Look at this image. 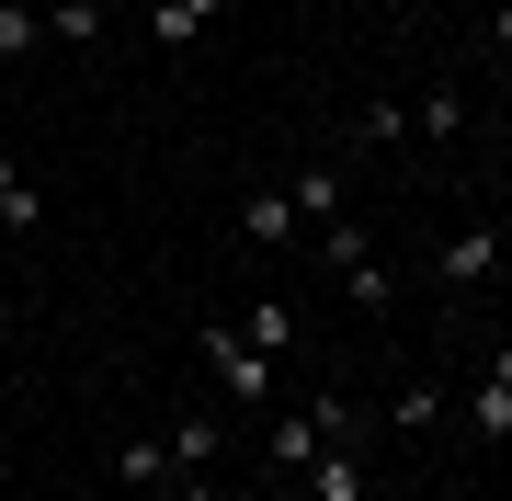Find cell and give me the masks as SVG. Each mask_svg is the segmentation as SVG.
<instances>
[{
  "label": "cell",
  "instance_id": "obj_1",
  "mask_svg": "<svg viewBox=\"0 0 512 501\" xmlns=\"http://www.w3.org/2000/svg\"><path fill=\"white\" fill-rule=\"evenodd\" d=\"M330 445H365V422H353V399H308L296 422H274V433H262V456H274V467H296V479H308V467H319Z\"/></svg>",
  "mask_w": 512,
  "mask_h": 501
},
{
  "label": "cell",
  "instance_id": "obj_2",
  "mask_svg": "<svg viewBox=\"0 0 512 501\" xmlns=\"http://www.w3.org/2000/svg\"><path fill=\"white\" fill-rule=\"evenodd\" d=\"M319 262L342 274V297H353V308H387V297H399V274L365 251V228H319Z\"/></svg>",
  "mask_w": 512,
  "mask_h": 501
},
{
  "label": "cell",
  "instance_id": "obj_3",
  "mask_svg": "<svg viewBox=\"0 0 512 501\" xmlns=\"http://www.w3.org/2000/svg\"><path fill=\"white\" fill-rule=\"evenodd\" d=\"M205 365H217V388H228V399H251V410L274 399V353L239 331V319H228V331H205Z\"/></svg>",
  "mask_w": 512,
  "mask_h": 501
},
{
  "label": "cell",
  "instance_id": "obj_4",
  "mask_svg": "<svg viewBox=\"0 0 512 501\" xmlns=\"http://www.w3.org/2000/svg\"><path fill=\"white\" fill-rule=\"evenodd\" d=\"M239 240L296 251V240H308V228H296V194H285V183H251V194H239Z\"/></svg>",
  "mask_w": 512,
  "mask_h": 501
},
{
  "label": "cell",
  "instance_id": "obj_5",
  "mask_svg": "<svg viewBox=\"0 0 512 501\" xmlns=\"http://www.w3.org/2000/svg\"><path fill=\"white\" fill-rule=\"evenodd\" d=\"M467 433H478V445H501V433H512V342H490V376L467 388Z\"/></svg>",
  "mask_w": 512,
  "mask_h": 501
},
{
  "label": "cell",
  "instance_id": "obj_6",
  "mask_svg": "<svg viewBox=\"0 0 512 501\" xmlns=\"http://www.w3.org/2000/svg\"><path fill=\"white\" fill-rule=\"evenodd\" d=\"M296 228H308V240H319V228H342V160H296Z\"/></svg>",
  "mask_w": 512,
  "mask_h": 501
},
{
  "label": "cell",
  "instance_id": "obj_7",
  "mask_svg": "<svg viewBox=\"0 0 512 501\" xmlns=\"http://www.w3.org/2000/svg\"><path fill=\"white\" fill-rule=\"evenodd\" d=\"M490 274H501V228H456L433 251V285H490Z\"/></svg>",
  "mask_w": 512,
  "mask_h": 501
},
{
  "label": "cell",
  "instance_id": "obj_8",
  "mask_svg": "<svg viewBox=\"0 0 512 501\" xmlns=\"http://www.w3.org/2000/svg\"><path fill=\"white\" fill-rule=\"evenodd\" d=\"M35 228H46V183L23 160H0V240H35Z\"/></svg>",
  "mask_w": 512,
  "mask_h": 501
},
{
  "label": "cell",
  "instance_id": "obj_9",
  "mask_svg": "<svg viewBox=\"0 0 512 501\" xmlns=\"http://www.w3.org/2000/svg\"><path fill=\"white\" fill-rule=\"evenodd\" d=\"M217 456H228V422H217V410H183V433H171V479H205Z\"/></svg>",
  "mask_w": 512,
  "mask_h": 501
},
{
  "label": "cell",
  "instance_id": "obj_10",
  "mask_svg": "<svg viewBox=\"0 0 512 501\" xmlns=\"http://www.w3.org/2000/svg\"><path fill=\"white\" fill-rule=\"evenodd\" d=\"M217 12H228V0H148V46H194V35H217Z\"/></svg>",
  "mask_w": 512,
  "mask_h": 501
},
{
  "label": "cell",
  "instance_id": "obj_11",
  "mask_svg": "<svg viewBox=\"0 0 512 501\" xmlns=\"http://www.w3.org/2000/svg\"><path fill=\"white\" fill-rule=\"evenodd\" d=\"M114 479H126V490H160L171 479V433H126V445H114Z\"/></svg>",
  "mask_w": 512,
  "mask_h": 501
},
{
  "label": "cell",
  "instance_id": "obj_12",
  "mask_svg": "<svg viewBox=\"0 0 512 501\" xmlns=\"http://www.w3.org/2000/svg\"><path fill=\"white\" fill-rule=\"evenodd\" d=\"M308 501H365V445H330L308 467Z\"/></svg>",
  "mask_w": 512,
  "mask_h": 501
},
{
  "label": "cell",
  "instance_id": "obj_13",
  "mask_svg": "<svg viewBox=\"0 0 512 501\" xmlns=\"http://www.w3.org/2000/svg\"><path fill=\"white\" fill-rule=\"evenodd\" d=\"M35 46H46V12L35 0H0V69H23Z\"/></svg>",
  "mask_w": 512,
  "mask_h": 501
},
{
  "label": "cell",
  "instance_id": "obj_14",
  "mask_svg": "<svg viewBox=\"0 0 512 501\" xmlns=\"http://www.w3.org/2000/svg\"><path fill=\"white\" fill-rule=\"evenodd\" d=\"M103 35V0H46V46H92Z\"/></svg>",
  "mask_w": 512,
  "mask_h": 501
},
{
  "label": "cell",
  "instance_id": "obj_15",
  "mask_svg": "<svg viewBox=\"0 0 512 501\" xmlns=\"http://www.w3.org/2000/svg\"><path fill=\"white\" fill-rule=\"evenodd\" d=\"M239 331H251L262 353H285V342H296V308H285V297H251V308H239Z\"/></svg>",
  "mask_w": 512,
  "mask_h": 501
},
{
  "label": "cell",
  "instance_id": "obj_16",
  "mask_svg": "<svg viewBox=\"0 0 512 501\" xmlns=\"http://www.w3.org/2000/svg\"><path fill=\"white\" fill-rule=\"evenodd\" d=\"M467 126V92H421L410 103V137H456Z\"/></svg>",
  "mask_w": 512,
  "mask_h": 501
},
{
  "label": "cell",
  "instance_id": "obj_17",
  "mask_svg": "<svg viewBox=\"0 0 512 501\" xmlns=\"http://www.w3.org/2000/svg\"><path fill=\"white\" fill-rule=\"evenodd\" d=\"M387 422H399V433H433V422H444V388H421V376H410V388L387 399Z\"/></svg>",
  "mask_w": 512,
  "mask_h": 501
},
{
  "label": "cell",
  "instance_id": "obj_18",
  "mask_svg": "<svg viewBox=\"0 0 512 501\" xmlns=\"http://www.w3.org/2000/svg\"><path fill=\"white\" fill-rule=\"evenodd\" d=\"M410 137V103H365V149H399Z\"/></svg>",
  "mask_w": 512,
  "mask_h": 501
},
{
  "label": "cell",
  "instance_id": "obj_19",
  "mask_svg": "<svg viewBox=\"0 0 512 501\" xmlns=\"http://www.w3.org/2000/svg\"><path fill=\"white\" fill-rule=\"evenodd\" d=\"M171 501H228V490L217 479H171Z\"/></svg>",
  "mask_w": 512,
  "mask_h": 501
},
{
  "label": "cell",
  "instance_id": "obj_20",
  "mask_svg": "<svg viewBox=\"0 0 512 501\" xmlns=\"http://www.w3.org/2000/svg\"><path fill=\"white\" fill-rule=\"evenodd\" d=\"M490 35H501V57H512V0H501V12H490Z\"/></svg>",
  "mask_w": 512,
  "mask_h": 501
},
{
  "label": "cell",
  "instance_id": "obj_21",
  "mask_svg": "<svg viewBox=\"0 0 512 501\" xmlns=\"http://www.w3.org/2000/svg\"><path fill=\"white\" fill-rule=\"evenodd\" d=\"M296 501H308V490H296Z\"/></svg>",
  "mask_w": 512,
  "mask_h": 501
},
{
  "label": "cell",
  "instance_id": "obj_22",
  "mask_svg": "<svg viewBox=\"0 0 512 501\" xmlns=\"http://www.w3.org/2000/svg\"><path fill=\"white\" fill-rule=\"evenodd\" d=\"M35 12H46V0H35Z\"/></svg>",
  "mask_w": 512,
  "mask_h": 501
}]
</instances>
